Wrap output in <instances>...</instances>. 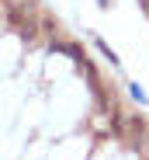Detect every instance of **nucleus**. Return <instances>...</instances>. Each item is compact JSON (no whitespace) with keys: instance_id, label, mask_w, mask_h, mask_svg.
<instances>
[{"instance_id":"7ed1b4c3","label":"nucleus","mask_w":149,"mask_h":160,"mask_svg":"<svg viewBox=\"0 0 149 160\" xmlns=\"http://www.w3.org/2000/svg\"><path fill=\"white\" fill-rule=\"evenodd\" d=\"M128 91H132V98H135V101H139V104H146V91H142V87H139V84H132V87H128Z\"/></svg>"},{"instance_id":"39448f33","label":"nucleus","mask_w":149,"mask_h":160,"mask_svg":"<svg viewBox=\"0 0 149 160\" xmlns=\"http://www.w3.org/2000/svg\"><path fill=\"white\" fill-rule=\"evenodd\" d=\"M142 7H149V0H142Z\"/></svg>"},{"instance_id":"f257e3e1","label":"nucleus","mask_w":149,"mask_h":160,"mask_svg":"<svg viewBox=\"0 0 149 160\" xmlns=\"http://www.w3.org/2000/svg\"><path fill=\"white\" fill-rule=\"evenodd\" d=\"M128 129H132V136H135V143H139V139L146 136V122H142V118H132V125H128Z\"/></svg>"},{"instance_id":"f03ea898","label":"nucleus","mask_w":149,"mask_h":160,"mask_svg":"<svg viewBox=\"0 0 149 160\" xmlns=\"http://www.w3.org/2000/svg\"><path fill=\"white\" fill-rule=\"evenodd\" d=\"M97 49H101L104 56H108V63H114V66H118V56H114V52L108 49V42H101V38H97Z\"/></svg>"},{"instance_id":"20e7f679","label":"nucleus","mask_w":149,"mask_h":160,"mask_svg":"<svg viewBox=\"0 0 149 160\" xmlns=\"http://www.w3.org/2000/svg\"><path fill=\"white\" fill-rule=\"evenodd\" d=\"M108 4H111V0H97V7H108Z\"/></svg>"}]
</instances>
